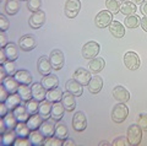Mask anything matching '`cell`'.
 Masks as SVG:
<instances>
[{
    "mask_svg": "<svg viewBox=\"0 0 147 146\" xmlns=\"http://www.w3.org/2000/svg\"><path fill=\"white\" fill-rule=\"evenodd\" d=\"M17 93L20 95V97L24 102H27V101H30V99L33 98L32 97V89L30 87V85H20Z\"/></svg>",
    "mask_w": 147,
    "mask_h": 146,
    "instance_id": "obj_36",
    "label": "cell"
},
{
    "mask_svg": "<svg viewBox=\"0 0 147 146\" xmlns=\"http://www.w3.org/2000/svg\"><path fill=\"white\" fill-rule=\"evenodd\" d=\"M137 125L144 131H147V113H140L137 116Z\"/></svg>",
    "mask_w": 147,
    "mask_h": 146,
    "instance_id": "obj_45",
    "label": "cell"
},
{
    "mask_svg": "<svg viewBox=\"0 0 147 146\" xmlns=\"http://www.w3.org/2000/svg\"><path fill=\"white\" fill-rule=\"evenodd\" d=\"M1 66L4 68V69H5V71H6L7 75L13 76V75H15V72L17 71L15 60H7V62H5L4 64H1Z\"/></svg>",
    "mask_w": 147,
    "mask_h": 146,
    "instance_id": "obj_42",
    "label": "cell"
},
{
    "mask_svg": "<svg viewBox=\"0 0 147 146\" xmlns=\"http://www.w3.org/2000/svg\"><path fill=\"white\" fill-rule=\"evenodd\" d=\"M126 139L129 145L136 146L141 143L142 140V129L137 124H132L127 128V133H126Z\"/></svg>",
    "mask_w": 147,
    "mask_h": 146,
    "instance_id": "obj_2",
    "label": "cell"
},
{
    "mask_svg": "<svg viewBox=\"0 0 147 146\" xmlns=\"http://www.w3.org/2000/svg\"><path fill=\"white\" fill-rule=\"evenodd\" d=\"M12 113H13V116L16 117L17 122H24V123H26L27 120L30 119V117H31L30 112L27 111L26 106H21V104H20V106H17L15 109H13Z\"/></svg>",
    "mask_w": 147,
    "mask_h": 146,
    "instance_id": "obj_23",
    "label": "cell"
},
{
    "mask_svg": "<svg viewBox=\"0 0 147 146\" xmlns=\"http://www.w3.org/2000/svg\"><path fill=\"white\" fill-rule=\"evenodd\" d=\"M13 145H16V146H30L31 143H30L28 138H17Z\"/></svg>",
    "mask_w": 147,
    "mask_h": 146,
    "instance_id": "obj_48",
    "label": "cell"
},
{
    "mask_svg": "<svg viewBox=\"0 0 147 146\" xmlns=\"http://www.w3.org/2000/svg\"><path fill=\"white\" fill-rule=\"evenodd\" d=\"M21 6V1L20 0H6L5 4H4V9H5V12L7 15H16L20 10Z\"/></svg>",
    "mask_w": 147,
    "mask_h": 146,
    "instance_id": "obj_24",
    "label": "cell"
},
{
    "mask_svg": "<svg viewBox=\"0 0 147 146\" xmlns=\"http://www.w3.org/2000/svg\"><path fill=\"white\" fill-rule=\"evenodd\" d=\"M76 96H74L72 93H70L69 91L64 92L63 95V98H61V103L63 106L65 107V109L67 112H72L76 107V99H75Z\"/></svg>",
    "mask_w": 147,
    "mask_h": 146,
    "instance_id": "obj_21",
    "label": "cell"
},
{
    "mask_svg": "<svg viewBox=\"0 0 147 146\" xmlns=\"http://www.w3.org/2000/svg\"><path fill=\"white\" fill-rule=\"evenodd\" d=\"M63 145H65V146H75V141L71 140V139H65L63 141Z\"/></svg>",
    "mask_w": 147,
    "mask_h": 146,
    "instance_id": "obj_56",
    "label": "cell"
},
{
    "mask_svg": "<svg viewBox=\"0 0 147 146\" xmlns=\"http://www.w3.org/2000/svg\"><path fill=\"white\" fill-rule=\"evenodd\" d=\"M37 69H38V72L42 74L43 76L44 75H48L50 74V71L53 70V66H52V63H50V59L49 57H40L37 62Z\"/></svg>",
    "mask_w": 147,
    "mask_h": 146,
    "instance_id": "obj_12",
    "label": "cell"
},
{
    "mask_svg": "<svg viewBox=\"0 0 147 146\" xmlns=\"http://www.w3.org/2000/svg\"><path fill=\"white\" fill-rule=\"evenodd\" d=\"M65 107L63 106L61 101L60 102H54L52 106V112H50V118L55 122H59L60 119H63L64 113H65Z\"/></svg>",
    "mask_w": 147,
    "mask_h": 146,
    "instance_id": "obj_20",
    "label": "cell"
},
{
    "mask_svg": "<svg viewBox=\"0 0 147 146\" xmlns=\"http://www.w3.org/2000/svg\"><path fill=\"white\" fill-rule=\"evenodd\" d=\"M105 6L113 15L120 12V1L119 0H105Z\"/></svg>",
    "mask_w": 147,
    "mask_h": 146,
    "instance_id": "obj_41",
    "label": "cell"
},
{
    "mask_svg": "<svg viewBox=\"0 0 147 146\" xmlns=\"http://www.w3.org/2000/svg\"><path fill=\"white\" fill-rule=\"evenodd\" d=\"M119 1H126V0H119Z\"/></svg>",
    "mask_w": 147,
    "mask_h": 146,
    "instance_id": "obj_59",
    "label": "cell"
},
{
    "mask_svg": "<svg viewBox=\"0 0 147 146\" xmlns=\"http://www.w3.org/2000/svg\"><path fill=\"white\" fill-rule=\"evenodd\" d=\"M39 130H40V133L45 136V138H49V136H53L54 133H55V124L53 122L45 119L42 123V125H40Z\"/></svg>",
    "mask_w": 147,
    "mask_h": 146,
    "instance_id": "obj_29",
    "label": "cell"
},
{
    "mask_svg": "<svg viewBox=\"0 0 147 146\" xmlns=\"http://www.w3.org/2000/svg\"><path fill=\"white\" fill-rule=\"evenodd\" d=\"M140 11L144 14L145 16H147V0H146V1H144L140 5Z\"/></svg>",
    "mask_w": 147,
    "mask_h": 146,
    "instance_id": "obj_55",
    "label": "cell"
},
{
    "mask_svg": "<svg viewBox=\"0 0 147 146\" xmlns=\"http://www.w3.org/2000/svg\"><path fill=\"white\" fill-rule=\"evenodd\" d=\"M109 27V32L112 33L113 37L115 38H123L125 36V27L123 26L121 22L119 21H112Z\"/></svg>",
    "mask_w": 147,
    "mask_h": 146,
    "instance_id": "obj_19",
    "label": "cell"
},
{
    "mask_svg": "<svg viewBox=\"0 0 147 146\" xmlns=\"http://www.w3.org/2000/svg\"><path fill=\"white\" fill-rule=\"evenodd\" d=\"M1 85L5 87V90L7 91L9 93H17L18 87H20V84L16 81V79L11 75H7L5 79L1 80Z\"/></svg>",
    "mask_w": 147,
    "mask_h": 146,
    "instance_id": "obj_16",
    "label": "cell"
},
{
    "mask_svg": "<svg viewBox=\"0 0 147 146\" xmlns=\"http://www.w3.org/2000/svg\"><path fill=\"white\" fill-rule=\"evenodd\" d=\"M43 122H44V119L39 116V113H37V114H31L30 119L26 123H27V125H28V128L31 130H38Z\"/></svg>",
    "mask_w": 147,
    "mask_h": 146,
    "instance_id": "obj_32",
    "label": "cell"
},
{
    "mask_svg": "<svg viewBox=\"0 0 147 146\" xmlns=\"http://www.w3.org/2000/svg\"><path fill=\"white\" fill-rule=\"evenodd\" d=\"M7 37L5 34V32H0V47L1 48H5L6 44H7Z\"/></svg>",
    "mask_w": 147,
    "mask_h": 146,
    "instance_id": "obj_51",
    "label": "cell"
},
{
    "mask_svg": "<svg viewBox=\"0 0 147 146\" xmlns=\"http://www.w3.org/2000/svg\"><path fill=\"white\" fill-rule=\"evenodd\" d=\"M129 116V108L125 103H117L112 109V120L114 123H123Z\"/></svg>",
    "mask_w": 147,
    "mask_h": 146,
    "instance_id": "obj_1",
    "label": "cell"
},
{
    "mask_svg": "<svg viewBox=\"0 0 147 146\" xmlns=\"http://www.w3.org/2000/svg\"><path fill=\"white\" fill-rule=\"evenodd\" d=\"M22 102V99L20 97V95L18 93H11V95H9V97L6 98V101H5V104L9 108V111H13L17 106H20Z\"/></svg>",
    "mask_w": 147,
    "mask_h": 146,
    "instance_id": "obj_33",
    "label": "cell"
},
{
    "mask_svg": "<svg viewBox=\"0 0 147 146\" xmlns=\"http://www.w3.org/2000/svg\"><path fill=\"white\" fill-rule=\"evenodd\" d=\"M113 97L120 103H127L130 99V92L124 86L118 85L113 89Z\"/></svg>",
    "mask_w": 147,
    "mask_h": 146,
    "instance_id": "obj_11",
    "label": "cell"
},
{
    "mask_svg": "<svg viewBox=\"0 0 147 146\" xmlns=\"http://www.w3.org/2000/svg\"><path fill=\"white\" fill-rule=\"evenodd\" d=\"M9 95L10 93H9L7 91L5 90V87L1 85V89H0V102H5L6 98L9 97Z\"/></svg>",
    "mask_w": 147,
    "mask_h": 146,
    "instance_id": "obj_50",
    "label": "cell"
},
{
    "mask_svg": "<svg viewBox=\"0 0 147 146\" xmlns=\"http://www.w3.org/2000/svg\"><path fill=\"white\" fill-rule=\"evenodd\" d=\"M17 45H18V48L20 49H22V51L31 52V51H33V49L36 48L37 42H36V38L32 34H25V36H22V37L20 38Z\"/></svg>",
    "mask_w": 147,
    "mask_h": 146,
    "instance_id": "obj_7",
    "label": "cell"
},
{
    "mask_svg": "<svg viewBox=\"0 0 147 146\" xmlns=\"http://www.w3.org/2000/svg\"><path fill=\"white\" fill-rule=\"evenodd\" d=\"M130 1L134 3L135 5H141V4L144 3V1H146V0H130Z\"/></svg>",
    "mask_w": 147,
    "mask_h": 146,
    "instance_id": "obj_57",
    "label": "cell"
},
{
    "mask_svg": "<svg viewBox=\"0 0 147 146\" xmlns=\"http://www.w3.org/2000/svg\"><path fill=\"white\" fill-rule=\"evenodd\" d=\"M7 130V128L5 125V122H4L3 118H0V134H4Z\"/></svg>",
    "mask_w": 147,
    "mask_h": 146,
    "instance_id": "obj_54",
    "label": "cell"
},
{
    "mask_svg": "<svg viewBox=\"0 0 147 146\" xmlns=\"http://www.w3.org/2000/svg\"><path fill=\"white\" fill-rule=\"evenodd\" d=\"M9 27H10V22L7 21L6 16L4 15V14H1V15H0V31L5 32L9 30Z\"/></svg>",
    "mask_w": 147,
    "mask_h": 146,
    "instance_id": "obj_46",
    "label": "cell"
},
{
    "mask_svg": "<svg viewBox=\"0 0 147 146\" xmlns=\"http://www.w3.org/2000/svg\"><path fill=\"white\" fill-rule=\"evenodd\" d=\"M140 26H141V28L147 33V16H144V17L141 19V24H140Z\"/></svg>",
    "mask_w": 147,
    "mask_h": 146,
    "instance_id": "obj_53",
    "label": "cell"
},
{
    "mask_svg": "<svg viewBox=\"0 0 147 146\" xmlns=\"http://www.w3.org/2000/svg\"><path fill=\"white\" fill-rule=\"evenodd\" d=\"M39 104H40L39 101H37V99L32 98V99H30V101L26 102L25 106L27 108V111L30 112V114H37V113L39 112Z\"/></svg>",
    "mask_w": 147,
    "mask_h": 146,
    "instance_id": "obj_40",
    "label": "cell"
},
{
    "mask_svg": "<svg viewBox=\"0 0 147 146\" xmlns=\"http://www.w3.org/2000/svg\"><path fill=\"white\" fill-rule=\"evenodd\" d=\"M17 139V134L15 129H9L4 134H1V145L3 146H10L13 145Z\"/></svg>",
    "mask_w": 147,
    "mask_h": 146,
    "instance_id": "obj_25",
    "label": "cell"
},
{
    "mask_svg": "<svg viewBox=\"0 0 147 146\" xmlns=\"http://www.w3.org/2000/svg\"><path fill=\"white\" fill-rule=\"evenodd\" d=\"M5 62H7V57L5 54V51H4V48L0 49V64H4Z\"/></svg>",
    "mask_w": 147,
    "mask_h": 146,
    "instance_id": "obj_52",
    "label": "cell"
},
{
    "mask_svg": "<svg viewBox=\"0 0 147 146\" xmlns=\"http://www.w3.org/2000/svg\"><path fill=\"white\" fill-rule=\"evenodd\" d=\"M100 52V45L99 43L94 42V41H90L84 44L82 47V57L87 60H91L98 55V53Z\"/></svg>",
    "mask_w": 147,
    "mask_h": 146,
    "instance_id": "obj_3",
    "label": "cell"
},
{
    "mask_svg": "<svg viewBox=\"0 0 147 146\" xmlns=\"http://www.w3.org/2000/svg\"><path fill=\"white\" fill-rule=\"evenodd\" d=\"M104 59L100 58V57H96L93 59H91L90 63H88V69L91 72H93V74H98L103 69H104Z\"/></svg>",
    "mask_w": 147,
    "mask_h": 146,
    "instance_id": "obj_22",
    "label": "cell"
},
{
    "mask_svg": "<svg viewBox=\"0 0 147 146\" xmlns=\"http://www.w3.org/2000/svg\"><path fill=\"white\" fill-rule=\"evenodd\" d=\"M40 82H42V85L47 90H52V89L58 87L59 79L55 75H53V74H48V75H44L43 76V79L40 80Z\"/></svg>",
    "mask_w": 147,
    "mask_h": 146,
    "instance_id": "obj_26",
    "label": "cell"
},
{
    "mask_svg": "<svg viewBox=\"0 0 147 146\" xmlns=\"http://www.w3.org/2000/svg\"><path fill=\"white\" fill-rule=\"evenodd\" d=\"M63 95L64 92L59 89V87H55V89H52V90H48L47 91V97H45V99H48L49 102H60L61 98H63Z\"/></svg>",
    "mask_w": 147,
    "mask_h": 146,
    "instance_id": "obj_31",
    "label": "cell"
},
{
    "mask_svg": "<svg viewBox=\"0 0 147 146\" xmlns=\"http://www.w3.org/2000/svg\"><path fill=\"white\" fill-rule=\"evenodd\" d=\"M63 141L64 140L59 139L55 135H53V136H49V138H45L43 145L44 146H61L63 145Z\"/></svg>",
    "mask_w": 147,
    "mask_h": 146,
    "instance_id": "obj_43",
    "label": "cell"
},
{
    "mask_svg": "<svg viewBox=\"0 0 147 146\" xmlns=\"http://www.w3.org/2000/svg\"><path fill=\"white\" fill-rule=\"evenodd\" d=\"M91 72L86 70L85 68H79L74 72V79L77 80L82 86H88V82L91 80Z\"/></svg>",
    "mask_w": 147,
    "mask_h": 146,
    "instance_id": "obj_13",
    "label": "cell"
},
{
    "mask_svg": "<svg viewBox=\"0 0 147 146\" xmlns=\"http://www.w3.org/2000/svg\"><path fill=\"white\" fill-rule=\"evenodd\" d=\"M72 128L76 131H84L87 128V119L84 112H76L72 117Z\"/></svg>",
    "mask_w": 147,
    "mask_h": 146,
    "instance_id": "obj_9",
    "label": "cell"
},
{
    "mask_svg": "<svg viewBox=\"0 0 147 146\" xmlns=\"http://www.w3.org/2000/svg\"><path fill=\"white\" fill-rule=\"evenodd\" d=\"M32 97H33L34 99H37V101L42 102L45 99V97H47V89L44 87V86L42 85V82H34L33 85H32Z\"/></svg>",
    "mask_w": 147,
    "mask_h": 146,
    "instance_id": "obj_14",
    "label": "cell"
},
{
    "mask_svg": "<svg viewBox=\"0 0 147 146\" xmlns=\"http://www.w3.org/2000/svg\"><path fill=\"white\" fill-rule=\"evenodd\" d=\"M81 10V1L80 0H66L65 6H64V12H65L66 17L69 19H74L79 15Z\"/></svg>",
    "mask_w": 147,
    "mask_h": 146,
    "instance_id": "obj_6",
    "label": "cell"
},
{
    "mask_svg": "<svg viewBox=\"0 0 147 146\" xmlns=\"http://www.w3.org/2000/svg\"><path fill=\"white\" fill-rule=\"evenodd\" d=\"M44 22H45V14L42 10H38V11L33 12L31 15L30 20H28L30 26L32 27V28H34V30L39 28V27H42L44 25Z\"/></svg>",
    "mask_w": 147,
    "mask_h": 146,
    "instance_id": "obj_10",
    "label": "cell"
},
{
    "mask_svg": "<svg viewBox=\"0 0 147 146\" xmlns=\"http://www.w3.org/2000/svg\"><path fill=\"white\" fill-rule=\"evenodd\" d=\"M124 65L127 70H137L141 65V59L135 52H126L124 54Z\"/></svg>",
    "mask_w": 147,
    "mask_h": 146,
    "instance_id": "obj_4",
    "label": "cell"
},
{
    "mask_svg": "<svg viewBox=\"0 0 147 146\" xmlns=\"http://www.w3.org/2000/svg\"><path fill=\"white\" fill-rule=\"evenodd\" d=\"M65 89H66V91H69V92L72 93L74 96H76V97H79V96H81L84 93V86L75 79L67 80L66 84H65Z\"/></svg>",
    "mask_w": 147,
    "mask_h": 146,
    "instance_id": "obj_15",
    "label": "cell"
},
{
    "mask_svg": "<svg viewBox=\"0 0 147 146\" xmlns=\"http://www.w3.org/2000/svg\"><path fill=\"white\" fill-rule=\"evenodd\" d=\"M112 145L113 146H127L129 143H127V139L126 138H124V136H119V138L114 139Z\"/></svg>",
    "mask_w": 147,
    "mask_h": 146,
    "instance_id": "obj_47",
    "label": "cell"
},
{
    "mask_svg": "<svg viewBox=\"0 0 147 146\" xmlns=\"http://www.w3.org/2000/svg\"><path fill=\"white\" fill-rule=\"evenodd\" d=\"M15 131L17 134V138H28L31 129L28 128V125H27V123L18 122L16 128H15Z\"/></svg>",
    "mask_w": 147,
    "mask_h": 146,
    "instance_id": "obj_35",
    "label": "cell"
},
{
    "mask_svg": "<svg viewBox=\"0 0 147 146\" xmlns=\"http://www.w3.org/2000/svg\"><path fill=\"white\" fill-rule=\"evenodd\" d=\"M42 6V0H27V9L32 12L40 10Z\"/></svg>",
    "mask_w": 147,
    "mask_h": 146,
    "instance_id": "obj_44",
    "label": "cell"
},
{
    "mask_svg": "<svg viewBox=\"0 0 147 146\" xmlns=\"http://www.w3.org/2000/svg\"><path fill=\"white\" fill-rule=\"evenodd\" d=\"M26 1H27V0H26Z\"/></svg>",
    "mask_w": 147,
    "mask_h": 146,
    "instance_id": "obj_60",
    "label": "cell"
},
{
    "mask_svg": "<svg viewBox=\"0 0 147 146\" xmlns=\"http://www.w3.org/2000/svg\"><path fill=\"white\" fill-rule=\"evenodd\" d=\"M4 119V122H5V125H6V128H7V130L9 129H15L16 128V125H17V119H16V117L13 116V113H12V111L11 112H9L3 118Z\"/></svg>",
    "mask_w": 147,
    "mask_h": 146,
    "instance_id": "obj_39",
    "label": "cell"
},
{
    "mask_svg": "<svg viewBox=\"0 0 147 146\" xmlns=\"http://www.w3.org/2000/svg\"><path fill=\"white\" fill-rule=\"evenodd\" d=\"M99 145H109V143H108V141H100Z\"/></svg>",
    "mask_w": 147,
    "mask_h": 146,
    "instance_id": "obj_58",
    "label": "cell"
},
{
    "mask_svg": "<svg viewBox=\"0 0 147 146\" xmlns=\"http://www.w3.org/2000/svg\"><path fill=\"white\" fill-rule=\"evenodd\" d=\"M49 59H50V63H52V66H53V70H60L61 68L64 66V54L59 49H54L52 51V53L49 54Z\"/></svg>",
    "mask_w": 147,
    "mask_h": 146,
    "instance_id": "obj_8",
    "label": "cell"
},
{
    "mask_svg": "<svg viewBox=\"0 0 147 146\" xmlns=\"http://www.w3.org/2000/svg\"><path fill=\"white\" fill-rule=\"evenodd\" d=\"M137 11V7L134 3L131 1H123L120 4V12L124 16H130V15H135Z\"/></svg>",
    "mask_w": 147,
    "mask_h": 146,
    "instance_id": "obj_28",
    "label": "cell"
},
{
    "mask_svg": "<svg viewBox=\"0 0 147 146\" xmlns=\"http://www.w3.org/2000/svg\"><path fill=\"white\" fill-rule=\"evenodd\" d=\"M13 77L16 79V81L20 85H31L32 84V80H33V77H32V74L28 71V70H17L15 72V75Z\"/></svg>",
    "mask_w": 147,
    "mask_h": 146,
    "instance_id": "obj_17",
    "label": "cell"
},
{
    "mask_svg": "<svg viewBox=\"0 0 147 146\" xmlns=\"http://www.w3.org/2000/svg\"><path fill=\"white\" fill-rule=\"evenodd\" d=\"M9 112H10V111H9V108H7V106L5 104V102L0 103V118H4Z\"/></svg>",
    "mask_w": 147,
    "mask_h": 146,
    "instance_id": "obj_49",
    "label": "cell"
},
{
    "mask_svg": "<svg viewBox=\"0 0 147 146\" xmlns=\"http://www.w3.org/2000/svg\"><path fill=\"white\" fill-rule=\"evenodd\" d=\"M52 106H53V103L52 102H49L48 99H44V101L40 102L39 104V116L43 118V119H49V117H50V112H52Z\"/></svg>",
    "mask_w": 147,
    "mask_h": 146,
    "instance_id": "obj_30",
    "label": "cell"
},
{
    "mask_svg": "<svg viewBox=\"0 0 147 146\" xmlns=\"http://www.w3.org/2000/svg\"><path fill=\"white\" fill-rule=\"evenodd\" d=\"M103 87V79L98 75H94L91 77L90 82H88V91L92 95H97L102 91Z\"/></svg>",
    "mask_w": 147,
    "mask_h": 146,
    "instance_id": "obj_18",
    "label": "cell"
},
{
    "mask_svg": "<svg viewBox=\"0 0 147 146\" xmlns=\"http://www.w3.org/2000/svg\"><path fill=\"white\" fill-rule=\"evenodd\" d=\"M54 135L57 136V138L61 139V140H65L69 138V130H67V126L64 124V123H58L57 125H55V133Z\"/></svg>",
    "mask_w": 147,
    "mask_h": 146,
    "instance_id": "obj_38",
    "label": "cell"
},
{
    "mask_svg": "<svg viewBox=\"0 0 147 146\" xmlns=\"http://www.w3.org/2000/svg\"><path fill=\"white\" fill-rule=\"evenodd\" d=\"M5 54L7 57V60H16L18 57V47L15 43H7L6 47L4 48Z\"/></svg>",
    "mask_w": 147,
    "mask_h": 146,
    "instance_id": "obj_34",
    "label": "cell"
},
{
    "mask_svg": "<svg viewBox=\"0 0 147 146\" xmlns=\"http://www.w3.org/2000/svg\"><path fill=\"white\" fill-rule=\"evenodd\" d=\"M141 24V19L136 15H130V16H125V20H124V25H125L126 28H137Z\"/></svg>",
    "mask_w": 147,
    "mask_h": 146,
    "instance_id": "obj_37",
    "label": "cell"
},
{
    "mask_svg": "<svg viewBox=\"0 0 147 146\" xmlns=\"http://www.w3.org/2000/svg\"><path fill=\"white\" fill-rule=\"evenodd\" d=\"M28 140L31 145L33 146H40L44 144V140H45V136L40 133V130H31V133L28 135Z\"/></svg>",
    "mask_w": 147,
    "mask_h": 146,
    "instance_id": "obj_27",
    "label": "cell"
},
{
    "mask_svg": "<svg viewBox=\"0 0 147 146\" xmlns=\"http://www.w3.org/2000/svg\"><path fill=\"white\" fill-rule=\"evenodd\" d=\"M113 21V14L108 10H102L99 11L94 17V24L98 28H105L110 25Z\"/></svg>",
    "mask_w": 147,
    "mask_h": 146,
    "instance_id": "obj_5",
    "label": "cell"
}]
</instances>
